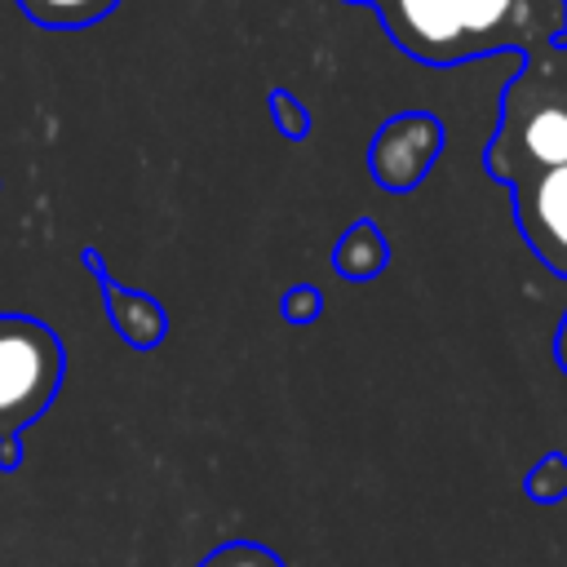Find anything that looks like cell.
Returning a JSON list of instances; mask_svg holds the SVG:
<instances>
[{
    "label": "cell",
    "instance_id": "2",
    "mask_svg": "<svg viewBox=\"0 0 567 567\" xmlns=\"http://www.w3.org/2000/svg\"><path fill=\"white\" fill-rule=\"evenodd\" d=\"M514 195V217L532 252L554 270L567 275V159L549 168H532L505 182Z\"/></svg>",
    "mask_w": 567,
    "mask_h": 567
},
{
    "label": "cell",
    "instance_id": "3",
    "mask_svg": "<svg viewBox=\"0 0 567 567\" xmlns=\"http://www.w3.org/2000/svg\"><path fill=\"white\" fill-rule=\"evenodd\" d=\"M377 13L394 44L421 62H461L470 58L456 0H377Z\"/></svg>",
    "mask_w": 567,
    "mask_h": 567
},
{
    "label": "cell",
    "instance_id": "1",
    "mask_svg": "<svg viewBox=\"0 0 567 567\" xmlns=\"http://www.w3.org/2000/svg\"><path fill=\"white\" fill-rule=\"evenodd\" d=\"M62 381V341L27 315H0V470L18 465L13 439L27 430Z\"/></svg>",
    "mask_w": 567,
    "mask_h": 567
},
{
    "label": "cell",
    "instance_id": "4",
    "mask_svg": "<svg viewBox=\"0 0 567 567\" xmlns=\"http://www.w3.org/2000/svg\"><path fill=\"white\" fill-rule=\"evenodd\" d=\"M40 27H89L102 22L120 0H18Z\"/></svg>",
    "mask_w": 567,
    "mask_h": 567
},
{
    "label": "cell",
    "instance_id": "5",
    "mask_svg": "<svg viewBox=\"0 0 567 567\" xmlns=\"http://www.w3.org/2000/svg\"><path fill=\"white\" fill-rule=\"evenodd\" d=\"M363 4H377V0H363Z\"/></svg>",
    "mask_w": 567,
    "mask_h": 567
}]
</instances>
